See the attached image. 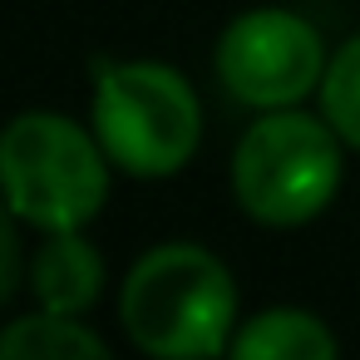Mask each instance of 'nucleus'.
<instances>
[{
    "label": "nucleus",
    "instance_id": "nucleus-10",
    "mask_svg": "<svg viewBox=\"0 0 360 360\" xmlns=\"http://www.w3.org/2000/svg\"><path fill=\"white\" fill-rule=\"evenodd\" d=\"M20 217L11 212L0 222V301H15L20 296Z\"/></svg>",
    "mask_w": 360,
    "mask_h": 360
},
{
    "label": "nucleus",
    "instance_id": "nucleus-5",
    "mask_svg": "<svg viewBox=\"0 0 360 360\" xmlns=\"http://www.w3.org/2000/svg\"><path fill=\"white\" fill-rule=\"evenodd\" d=\"M326 65L330 55H326L321 30L286 6H252L232 15L212 50V70L227 99L257 114L311 99L326 79Z\"/></svg>",
    "mask_w": 360,
    "mask_h": 360
},
{
    "label": "nucleus",
    "instance_id": "nucleus-7",
    "mask_svg": "<svg viewBox=\"0 0 360 360\" xmlns=\"http://www.w3.org/2000/svg\"><path fill=\"white\" fill-rule=\"evenodd\" d=\"M232 355H242V360H335L340 340L316 311L271 306L237 326Z\"/></svg>",
    "mask_w": 360,
    "mask_h": 360
},
{
    "label": "nucleus",
    "instance_id": "nucleus-1",
    "mask_svg": "<svg viewBox=\"0 0 360 360\" xmlns=\"http://www.w3.org/2000/svg\"><path fill=\"white\" fill-rule=\"evenodd\" d=\"M119 326L153 360H202L232 350L237 281L227 262L198 242L148 247L119 286Z\"/></svg>",
    "mask_w": 360,
    "mask_h": 360
},
{
    "label": "nucleus",
    "instance_id": "nucleus-8",
    "mask_svg": "<svg viewBox=\"0 0 360 360\" xmlns=\"http://www.w3.org/2000/svg\"><path fill=\"white\" fill-rule=\"evenodd\" d=\"M0 355L6 360H109V340L89 330L79 316L35 306V316H15L6 326Z\"/></svg>",
    "mask_w": 360,
    "mask_h": 360
},
{
    "label": "nucleus",
    "instance_id": "nucleus-6",
    "mask_svg": "<svg viewBox=\"0 0 360 360\" xmlns=\"http://www.w3.org/2000/svg\"><path fill=\"white\" fill-rule=\"evenodd\" d=\"M30 296L40 311L84 316L104 296V257L84 237V227L70 232H40V247L30 252Z\"/></svg>",
    "mask_w": 360,
    "mask_h": 360
},
{
    "label": "nucleus",
    "instance_id": "nucleus-3",
    "mask_svg": "<svg viewBox=\"0 0 360 360\" xmlns=\"http://www.w3.org/2000/svg\"><path fill=\"white\" fill-rule=\"evenodd\" d=\"M109 153L94 129L55 109H25L0 134L6 207L35 232L89 227L109 202Z\"/></svg>",
    "mask_w": 360,
    "mask_h": 360
},
{
    "label": "nucleus",
    "instance_id": "nucleus-2",
    "mask_svg": "<svg viewBox=\"0 0 360 360\" xmlns=\"http://www.w3.org/2000/svg\"><path fill=\"white\" fill-rule=\"evenodd\" d=\"M345 178V139L330 129V119L306 109H262L227 163L232 202L257 227H306L316 222Z\"/></svg>",
    "mask_w": 360,
    "mask_h": 360
},
{
    "label": "nucleus",
    "instance_id": "nucleus-4",
    "mask_svg": "<svg viewBox=\"0 0 360 360\" xmlns=\"http://www.w3.org/2000/svg\"><path fill=\"white\" fill-rule=\"evenodd\" d=\"M89 129L124 178L158 183L198 158L202 104L183 70L163 60H124L109 65L94 84Z\"/></svg>",
    "mask_w": 360,
    "mask_h": 360
},
{
    "label": "nucleus",
    "instance_id": "nucleus-9",
    "mask_svg": "<svg viewBox=\"0 0 360 360\" xmlns=\"http://www.w3.org/2000/svg\"><path fill=\"white\" fill-rule=\"evenodd\" d=\"M316 99H321V114L330 119V129L345 139V148L360 153V35L335 45Z\"/></svg>",
    "mask_w": 360,
    "mask_h": 360
}]
</instances>
